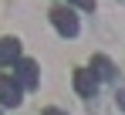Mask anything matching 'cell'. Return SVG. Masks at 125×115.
Segmentation results:
<instances>
[{
    "label": "cell",
    "instance_id": "obj_1",
    "mask_svg": "<svg viewBox=\"0 0 125 115\" xmlns=\"http://www.w3.org/2000/svg\"><path fill=\"white\" fill-rule=\"evenodd\" d=\"M51 24L58 27V34H64V37H74L78 34V17H74L71 7H54L51 10Z\"/></svg>",
    "mask_w": 125,
    "mask_h": 115
},
{
    "label": "cell",
    "instance_id": "obj_2",
    "mask_svg": "<svg viewBox=\"0 0 125 115\" xmlns=\"http://www.w3.org/2000/svg\"><path fill=\"white\" fill-rule=\"evenodd\" d=\"M0 105L7 108H17L21 105V81L10 75H0Z\"/></svg>",
    "mask_w": 125,
    "mask_h": 115
},
{
    "label": "cell",
    "instance_id": "obj_3",
    "mask_svg": "<svg viewBox=\"0 0 125 115\" xmlns=\"http://www.w3.org/2000/svg\"><path fill=\"white\" fill-rule=\"evenodd\" d=\"M74 92L84 98H91L95 92H98V75L95 71H84V68H78L74 71Z\"/></svg>",
    "mask_w": 125,
    "mask_h": 115
},
{
    "label": "cell",
    "instance_id": "obj_4",
    "mask_svg": "<svg viewBox=\"0 0 125 115\" xmlns=\"http://www.w3.org/2000/svg\"><path fill=\"white\" fill-rule=\"evenodd\" d=\"M17 81H21L24 88H34V85H37V64H34L31 58H21V61H17Z\"/></svg>",
    "mask_w": 125,
    "mask_h": 115
},
{
    "label": "cell",
    "instance_id": "obj_5",
    "mask_svg": "<svg viewBox=\"0 0 125 115\" xmlns=\"http://www.w3.org/2000/svg\"><path fill=\"white\" fill-rule=\"evenodd\" d=\"M0 61L3 64H17L21 61V41L17 37H0Z\"/></svg>",
    "mask_w": 125,
    "mask_h": 115
},
{
    "label": "cell",
    "instance_id": "obj_6",
    "mask_svg": "<svg viewBox=\"0 0 125 115\" xmlns=\"http://www.w3.org/2000/svg\"><path fill=\"white\" fill-rule=\"evenodd\" d=\"M95 71H98V78H105V81H108V78H115V64H112V61H108V58H95Z\"/></svg>",
    "mask_w": 125,
    "mask_h": 115
},
{
    "label": "cell",
    "instance_id": "obj_7",
    "mask_svg": "<svg viewBox=\"0 0 125 115\" xmlns=\"http://www.w3.org/2000/svg\"><path fill=\"white\" fill-rule=\"evenodd\" d=\"M71 3H78L81 10H95V0H71Z\"/></svg>",
    "mask_w": 125,
    "mask_h": 115
},
{
    "label": "cell",
    "instance_id": "obj_8",
    "mask_svg": "<svg viewBox=\"0 0 125 115\" xmlns=\"http://www.w3.org/2000/svg\"><path fill=\"white\" fill-rule=\"evenodd\" d=\"M118 108H125V92H118Z\"/></svg>",
    "mask_w": 125,
    "mask_h": 115
},
{
    "label": "cell",
    "instance_id": "obj_9",
    "mask_svg": "<svg viewBox=\"0 0 125 115\" xmlns=\"http://www.w3.org/2000/svg\"><path fill=\"white\" fill-rule=\"evenodd\" d=\"M44 115H64V112H61V108H47Z\"/></svg>",
    "mask_w": 125,
    "mask_h": 115
}]
</instances>
